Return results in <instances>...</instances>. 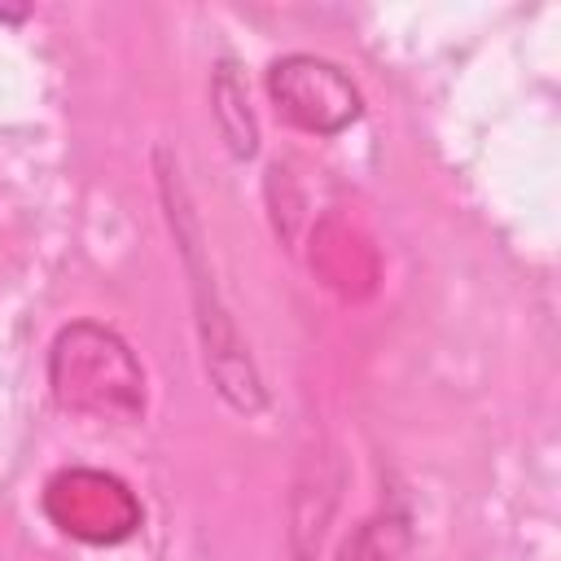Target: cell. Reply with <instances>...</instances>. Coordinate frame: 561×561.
Here are the masks:
<instances>
[{
	"mask_svg": "<svg viewBox=\"0 0 561 561\" xmlns=\"http://www.w3.org/2000/svg\"><path fill=\"white\" fill-rule=\"evenodd\" d=\"M267 96L276 114L307 136H337L364 114L355 79L316 53H285L267 66Z\"/></svg>",
	"mask_w": 561,
	"mask_h": 561,
	"instance_id": "obj_3",
	"label": "cell"
},
{
	"mask_svg": "<svg viewBox=\"0 0 561 561\" xmlns=\"http://www.w3.org/2000/svg\"><path fill=\"white\" fill-rule=\"evenodd\" d=\"M210 101H215V123H219V136H224L228 153L232 158H254L259 153V123H254L245 83H241V75H237L232 61H219L215 66Z\"/></svg>",
	"mask_w": 561,
	"mask_h": 561,
	"instance_id": "obj_6",
	"label": "cell"
},
{
	"mask_svg": "<svg viewBox=\"0 0 561 561\" xmlns=\"http://www.w3.org/2000/svg\"><path fill=\"white\" fill-rule=\"evenodd\" d=\"M408 548H412V513L403 500H390L346 535L337 561H403Z\"/></svg>",
	"mask_w": 561,
	"mask_h": 561,
	"instance_id": "obj_5",
	"label": "cell"
},
{
	"mask_svg": "<svg viewBox=\"0 0 561 561\" xmlns=\"http://www.w3.org/2000/svg\"><path fill=\"white\" fill-rule=\"evenodd\" d=\"M48 386L66 412L96 421L145 416V368L136 351L96 320H75L53 337Z\"/></svg>",
	"mask_w": 561,
	"mask_h": 561,
	"instance_id": "obj_2",
	"label": "cell"
},
{
	"mask_svg": "<svg viewBox=\"0 0 561 561\" xmlns=\"http://www.w3.org/2000/svg\"><path fill=\"white\" fill-rule=\"evenodd\" d=\"M153 167H158L162 210H167V224H171V237H175V250L184 259V276H188V289H193V311H197V337H202L206 373H210L219 399L232 412L254 416V412L267 408V390H263V377H259V368L250 359V346H245L237 320L228 316V307L219 298V285H215V272H210V254H206V237H202V219L193 210L188 184L180 175V162L171 158V149L158 145Z\"/></svg>",
	"mask_w": 561,
	"mask_h": 561,
	"instance_id": "obj_1",
	"label": "cell"
},
{
	"mask_svg": "<svg viewBox=\"0 0 561 561\" xmlns=\"http://www.w3.org/2000/svg\"><path fill=\"white\" fill-rule=\"evenodd\" d=\"M48 522L83 543H118L140 526V500L101 469H61L44 486Z\"/></svg>",
	"mask_w": 561,
	"mask_h": 561,
	"instance_id": "obj_4",
	"label": "cell"
}]
</instances>
